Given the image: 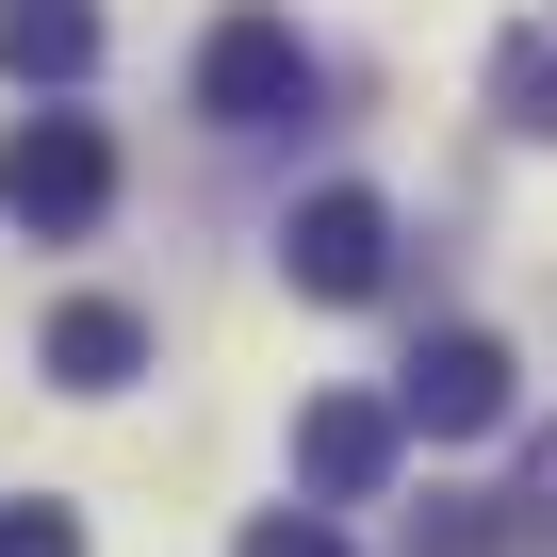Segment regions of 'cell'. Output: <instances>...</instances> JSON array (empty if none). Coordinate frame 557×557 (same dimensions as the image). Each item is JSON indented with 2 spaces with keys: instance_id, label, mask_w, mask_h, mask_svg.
<instances>
[{
  "instance_id": "obj_5",
  "label": "cell",
  "mask_w": 557,
  "mask_h": 557,
  "mask_svg": "<svg viewBox=\"0 0 557 557\" xmlns=\"http://www.w3.org/2000/svg\"><path fill=\"white\" fill-rule=\"evenodd\" d=\"M394 443H410V426H394L377 394H312V410H296V492H312V508H361V492L394 475Z\"/></svg>"
},
{
  "instance_id": "obj_7",
  "label": "cell",
  "mask_w": 557,
  "mask_h": 557,
  "mask_svg": "<svg viewBox=\"0 0 557 557\" xmlns=\"http://www.w3.org/2000/svg\"><path fill=\"white\" fill-rule=\"evenodd\" d=\"M0 66L17 83H83L99 66V0H0Z\"/></svg>"
},
{
  "instance_id": "obj_8",
  "label": "cell",
  "mask_w": 557,
  "mask_h": 557,
  "mask_svg": "<svg viewBox=\"0 0 557 557\" xmlns=\"http://www.w3.org/2000/svg\"><path fill=\"white\" fill-rule=\"evenodd\" d=\"M410 557H524V508H492V492H426V508H410Z\"/></svg>"
},
{
  "instance_id": "obj_4",
  "label": "cell",
  "mask_w": 557,
  "mask_h": 557,
  "mask_svg": "<svg viewBox=\"0 0 557 557\" xmlns=\"http://www.w3.org/2000/svg\"><path fill=\"white\" fill-rule=\"evenodd\" d=\"M508 394H524V377H508V345H492V329H426V345H410V377H394V426H426V443H492V426H508Z\"/></svg>"
},
{
  "instance_id": "obj_9",
  "label": "cell",
  "mask_w": 557,
  "mask_h": 557,
  "mask_svg": "<svg viewBox=\"0 0 557 557\" xmlns=\"http://www.w3.org/2000/svg\"><path fill=\"white\" fill-rule=\"evenodd\" d=\"M492 115H508V132H557V17H524V34L492 50Z\"/></svg>"
},
{
  "instance_id": "obj_11",
  "label": "cell",
  "mask_w": 557,
  "mask_h": 557,
  "mask_svg": "<svg viewBox=\"0 0 557 557\" xmlns=\"http://www.w3.org/2000/svg\"><path fill=\"white\" fill-rule=\"evenodd\" d=\"M0 557H83V508H50V492L0 508Z\"/></svg>"
},
{
  "instance_id": "obj_1",
  "label": "cell",
  "mask_w": 557,
  "mask_h": 557,
  "mask_svg": "<svg viewBox=\"0 0 557 557\" xmlns=\"http://www.w3.org/2000/svg\"><path fill=\"white\" fill-rule=\"evenodd\" d=\"M0 213H17L34 246H83L115 213V132L99 115H17L0 132Z\"/></svg>"
},
{
  "instance_id": "obj_6",
  "label": "cell",
  "mask_w": 557,
  "mask_h": 557,
  "mask_svg": "<svg viewBox=\"0 0 557 557\" xmlns=\"http://www.w3.org/2000/svg\"><path fill=\"white\" fill-rule=\"evenodd\" d=\"M50 377H66V394H132V377H148V312H132V296H66V312H50Z\"/></svg>"
},
{
  "instance_id": "obj_12",
  "label": "cell",
  "mask_w": 557,
  "mask_h": 557,
  "mask_svg": "<svg viewBox=\"0 0 557 557\" xmlns=\"http://www.w3.org/2000/svg\"><path fill=\"white\" fill-rule=\"evenodd\" d=\"M524 541H557V443L524 459Z\"/></svg>"
},
{
  "instance_id": "obj_3",
  "label": "cell",
  "mask_w": 557,
  "mask_h": 557,
  "mask_svg": "<svg viewBox=\"0 0 557 557\" xmlns=\"http://www.w3.org/2000/svg\"><path fill=\"white\" fill-rule=\"evenodd\" d=\"M278 278H296V296H329V312H361V296H394V213H377L361 181H329V197H296V213H278Z\"/></svg>"
},
{
  "instance_id": "obj_10",
  "label": "cell",
  "mask_w": 557,
  "mask_h": 557,
  "mask_svg": "<svg viewBox=\"0 0 557 557\" xmlns=\"http://www.w3.org/2000/svg\"><path fill=\"white\" fill-rule=\"evenodd\" d=\"M230 557H345V524H329V508H262Z\"/></svg>"
},
{
  "instance_id": "obj_2",
  "label": "cell",
  "mask_w": 557,
  "mask_h": 557,
  "mask_svg": "<svg viewBox=\"0 0 557 557\" xmlns=\"http://www.w3.org/2000/svg\"><path fill=\"white\" fill-rule=\"evenodd\" d=\"M197 115H213V132H278V115H312V34L262 17V0H230V17L197 34Z\"/></svg>"
}]
</instances>
